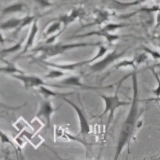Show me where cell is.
I'll return each instance as SVG.
<instances>
[{
    "mask_svg": "<svg viewBox=\"0 0 160 160\" xmlns=\"http://www.w3.org/2000/svg\"><path fill=\"white\" fill-rule=\"evenodd\" d=\"M133 78V99L131 105L130 111L128 114L126 120L124 123L123 126L121 129V132L120 133V137L117 145V151L115 154V159H118V157L121 153L122 149L124 147L125 144L128 141L129 138L130 137L135 126L136 120L137 118L138 114V83L137 73L133 72L132 74Z\"/></svg>",
    "mask_w": 160,
    "mask_h": 160,
    "instance_id": "6da1fadb",
    "label": "cell"
},
{
    "mask_svg": "<svg viewBox=\"0 0 160 160\" xmlns=\"http://www.w3.org/2000/svg\"><path fill=\"white\" fill-rule=\"evenodd\" d=\"M101 44V42L98 43H78V44H58L53 45V46H43L38 47L37 49H33V51H42L43 53L44 57H51L54 56L59 54L63 53L65 51L68 49H73V48L85 47L89 46H99Z\"/></svg>",
    "mask_w": 160,
    "mask_h": 160,
    "instance_id": "7a4b0ae2",
    "label": "cell"
},
{
    "mask_svg": "<svg viewBox=\"0 0 160 160\" xmlns=\"http://www.w3.org/2000/svg\"><path fill=\"white\" fill-rule=\"evenodd\" d=\"M119 89V86L118 87V88H117V91L113 96L108 97V96H105V95H101V97L104 99V101L105 102V105H106L104 111V112L102 113V116L104 115V114L107 113L108 112H110V116L107 124L106 130L108 129V126H110V124L111 121V120H112V119L113 118L115 111L116 110L117 108H118L120 106H125V105L130 104L129 102L120 101L119 100L118 95H117V92H118Z\"/></svg>",
    "mask_w": 160,
    "mask_h": 160,
    "instance_id": "3957f363",
    "label": "cell"
},
{
    "mask_svg": "<svg viewBox=\"0 0 160 160\" xmlns=\"http://www.w3.org/2000/svg\"><path fill=\"white\" fill-rule=\"evenodd\" d=\"M125 53H126V51L120 53H117L116 51H115L111 53L108 54V55L106 56L103 60H102L101 61L96 63L95 64H93V65H92L90 69L95 72L101 71L106 67L108 65H109L111 63L113 62L115 60L118 59L119 58H120V57H121Z\"/></svg>",
    "mask_w": 160,
    "mask_h": 160,
    "instance_id": "277c9868",
    "label": "cell"
},
{
    "mask_svg": "<svg viewBox=\"0 0 160 160\" xmlns=\"http://www.w3.org/2000/svg\"><path fill=\"white\" fill-rule=\"evenodd\" d=\"M63 100H65L66 102H68V103L70 104L71 106L74 108V109L75 111H76V113L78 114V118L80 119V133L81 134H89L90 131V128L88 122L84 117V115L82 112V111L80 110V108L79 107H78L76 105V104H74V102H72L70 100H69L67 98H65V97H63Z\"/></svg>",
    "mask_w": 160,
    "mask_h": 160,
    "instance_id": "5b68a950",
    "label": "cell"
},
{
    "mask_svg": "<svg viewBox=\"0 0 160 160\" xmlns=\"http://www.w3.org/2000/svg\"><path fill=\"white\" fill-rule=\"evenodd\" d=\"M14 78H16L17 79L22 81L26 89H28L30 87H34L38 86H42V85H47L48 84L45 83L41 78L35 76H26L21 75H12Z\"/></svg>",
    "mask_w": 160,
    "mask_h": 160,
    "instance_id": "8992f818",
    "label": "cell"
},
{
    "mask_svg": "<svg viewBox=\"0 0 160 160\" xmlns=\"http://www.w3.org/2000/svg\"><path fill=\"white\" fill-rule=\"evenodd\" d=\"M55 109L51 106L50 101H45L42 102L40 109H39L37 114V117H44L47 122V128L50 127L51 124V115L55 111Z\"/></svg>",
    "mask_w": 160,
    "mask_h": 160,
    "instance_id": "52a82bcc",
    "label": "cell"
},
{
    "mask_svg": "<svg viewBox=\"0 0 160 160\" xmlns=\"http://www.w3.org/2000/svg\"><path fill=\"white\" fill-rule=\"evenodd\" d=\"M99 35V36H103V37H105L106 38L107 40L110 42H111L113 41L117 40V39H118L119 38V36L115 35H110V34H108V32H106L103 30H101V31L89 32V33H87V34H86L76 36V37H75L81 38V37H89V36H92V35Z\"/></svg>",
    "mask_w": 160,
    "mask_h": 160,
    "instance_id": "ba28073f",
    "label": "cell"
},
{
    "mask_svg": "<svg viewBox=\"0 0 160 160\" xmlns=\"http://www.w3.org/2000/svg\"><path fill=\"white\" fill-rule=\"evenodd\" d=\"M38 30V28L37 24V21L35 20L34 24H33L31 32H30V35L28 37V41H27L25 49H24L23 53H26L27 50L28 49V48L32 46L33 43H34V38L35 37L36 34H37Z\"/></svg>",
    "mask_w": 160,
    "mask_h": 160,
    "instance_id": "9c48e42d",
    "label": "cell"
},
{
    "mask_svg": "<svg viewBox=\"0 0 160 160\" xmlns=\"http://www.w3.org/2000/svg\"><path fill=\"white\" fill-rule=\"evenodd\" d=\"M80 14L81 10L80 9H75V10H72L70 15H66V16H62L60 17V22L63 23L65 26H67L69 24L73 22V21L80 16Z\"/></svg>",
    "mask_w": 160,
    "mask_h": 160,
    "instance_id": "30bf717a",
    "label": "cell"
},
{
    "mask_svg": "<svg viewBox=\"0 0 160 160\" xmlns=\"http://www.w3.org/2000/svg\"><path fill=\"white\" fill-rule=\"evenodd\" d=\"M23 19H16V18H13L8 20L7 22L3 23L1 25V30H9V29H12L17 28V26H19L22 23Z\"/></svg>",
    "mask_w": 160,
    "mask_h": 160,
    "instance_id": "8fae6325",
    "label": "cell"
},
{
    "mask_svg": "<svg viewBox=\"0 0 160 160\" xmlns=\"http://www.w3.org/2000/svg\"><path fill=\"white\" fill-rule=\"evenodd\" d=\"M25 5L21 3H18L14 5H12L9 7H6L3 10V14H8L11 13L17 12L22 11Z\"/></svg>",
    "mask_w": 160,
    "mask_h": 160,
    "instance_id": "7c38bea8",
    "label": "cell"
},
{
    "mask_svg": "<svg viewBox=\"0 0 160 160\" xmlns=\"http://www.w3.org/2000/svg\"><path fill=\"white\" fill-rule=\"evenodd\" d=\"M60 83L63 84H68V85H74V86H78L81 87H84V88H87V87L85 84L81 83L80 82V79L78 77H70L67 79L63 80L62 81H60Z\"/></svg>",
    "mask_w": 160,
    "mask_h": 160,
    "instance_id": "4fadbf2b",
    "label": "cell"
},
{
    "mask_svg": "<svg viewBox=\"0 0 160 160\" xmlns=\"http://www.w3.org/2000/svg\"><path fill=\"white\" fill-rule=\"evenodd\" d=\"M40 91L46 98H49L51 96H56L60 94V93L53 92L52 90H50L49 89L46 88V87L44 86L40 87Z\"/></svg>",
    "mask_w": 160,
    "mask_h": 160,
    "instance_id": "5bb4252c",
    "label": "cell"
},
{
    "mask_svg": "<svg viewBox=\"0 0 160 160\" xmlns=\"http://www.w3.org/2000/svg\"><path fill=\"white\" fill-rule=\"evenodd\" d=\"M34 19H35V16H27L24 18V19H23L22 23H21L20 26H19V28H18L16 30V34H17L19 32H20L23 27H25V26L28 25H30V24L34 20Z\"/></svg>",
    "mask_w": 160,
    "mask_h": 160,
    "instance_id": "9a60e30c",
    "label": "cell"
},
{
    "mask_svg": "<svg viewBox=\"0 0 160 160\" xmlns=\"http://www.w3.org/2000/svg\"><path fill=\"white\" fill-rule=\"evenodd\" d=\"M107 51H108V48L101 46L100 47V49H99V53H98V55H96L94 57V58H93L92 59H91L90 60H89V61H88L89 63H91V62L94 61V60H97L98 58H100L101 57H102L107 52Z\"/></svg>",
    "mask_w": 160,
    "mask_h": 160,
    "instance_id": "2e32d148",
    "label": "cell"
},
{
    "mask_svg": "<svg viewBox=\"0 0 160 160\" xmlns=\"http://www.w3.org/2000/svg\"><path fill=\"white\" fill-rule=\"evenodd\" d=\"M60 22L55 23L53 24V25H51L49 27V28L47 29L46 35H49L51 34H52V33H53V32H55L56 31H57V30L60 29Z\"/></svg>",
    "mask_w": 160,
    "mask_h": 160,
    "instance_id": "e0dca14e",
    "label": "cell"
},
{
    "mask_svg": "<svg viewBox=\"0 0 160 160\" xmlns=\"http://www.w3.org/2000/svg\"><path fill=\"white\" fill-rule=\"evenodd\" d=\"M23 41V39H22V40L20 42H19V43L17 44L16 46H14V47H12L10 48H9V49H4L2 51L3 53H12V52H15V51H16L17 50H19V49H21V44H22V42Z\"/></svg>",
    "mask_w": 160,
    "mask_h": 160,
    "instance_id": "ac0fdd59",
    "label": "cell"
},
{
    "mask_svg": "<svg viewBox=\"0 0 160 160\" xmlns=\"http://www.w3.org/2000/svg\"><path fill=\"white\" fill-rule=\"evenodd\" d=\"M124 26L123 25H115V24H110V25H108L106 26L104 28L102 29L106 32H109V31H113V30H115L117 28H121V27Z\"/></svg>",
    "mask_w": 160,
    "mask_h": 160,
    "instance_id": "d6986e66",
    "label": "cell"
},
{
    "mask_svg": "<svg viewBox=\"0 0 160 160\" xmlns=\"http://www.w3.org/2000/svg\"><path fill=\"white\" fill-rule=\"evenodd\" d=\"M65 75L63 72L58 71H53L49 72V74L46 76V78H58L62 76H64Z\"/></svg>",
    "mask_w": 160,
    "mask_h": 160,
    "instance_id": "ffe728a7",
    "label": "cell"
},
{
    "mask_svg": "<svg viewBox=\"0 0 160 160\" xmlns=\"http://www.w3.org/2000/svg\"><path fill=\"white\" fill-rule=\"evenodd\" d=\"M34 1L37 3L43 8L49 7L51 5V3L49 1V0H34Z\"/></svg>",
    "mask_w": 160,
    "mask_h": 160,
    "instance_id": "44dd1931",
    "label": "cell"
},
{
    "mask_svg": "<svg viewBox=\"0 0 160 160\" xmlns=\"http://www.w3.org/2000/svg\"><path fill=\"white\" fill-rule=\"evenodd\" d=\"M144 49L146 50L147 51V52L149 53L150 54V55H152V56L154 57V58H155V59L160 58V55H159V53H156V52H155V51H152L151 50H150V49H148V48H147V47H145Z\"/></svg>",
    "mask_w": 160,
    "mask_h": 160,
    "instance_id": "7402d4cb",
    "label": "cell"
},
{
    "mask_svg": "<svg viewBox=\"0 0 160 160\" xmlns=\"http://www.w3.org/2000/svg\"><path fill=\"white\" fill-rule=\"evenodd\" d=\"M1 71H6V72H12V73H14V72H19V73H23V72H21V71L19 70H17L15 68H12V67H8L7 69H1Z\"/></svg>",
    "mask_w": 160,
    "mask_h": 160,
    "instance_id": "603a6c76",
    "label": "cell"
},
{
    "mask_svg": "<svg viewBox=\"0 0 160 160\" xmlns=\"http://www.w3.org/2000/svg\"><path fill=\"white\" fill-rule=\"evenodd\" d=\"M153 72H154V74H155V76L156 78V79L158 80V83H159V87H158V88L156 90H155V91H154V92L155 93V94L157 95H160V80H159V78L158 77V75L156 74V72L153 71Z\"/></svg>",
    "mask_w": 160,
    "mask_h": 160,
    "instance_id": "cb8c5ba5",
    "label": "cell"
},
{
    "mask_svg": "<svg viewBox=\"0 0 160 160\" xmlns=\"http://www.w3.org/2000/svg\"><path fill=\"white\" fill-rule=\"evenodd\" d=\"M1 137L2 138V141L3 143L5 142H7V143H9V144H12V143L11 142V141H10V140L8 139V138L6 137V135H5L4 134H3L2 133H1Z\"/></svg>",
    "mask_w": 160,
    "mask_h": 160,
    "instance_id": "d4e9b609",
    "label": "cell"
},
{
    "mask_svg": "<svg viewBox=\"0 0 160 160\" xmlns=\"http://www.w3.org/2000/svg\"><path fill=\"white\" fill-rule=\"evenodd\" d=\"M59 35H60V34H57V35H55V36H53V37L49 38L48 39V40L46 41V44H51V43H52V42H54V41L55 40V38H56L57 37H58V36Z\"/></svg>",
    "mask_w": 160,
    "mask_h": 160,
    "instance_id": "484cf974",
    "label": "cell"
}]
</instances>
